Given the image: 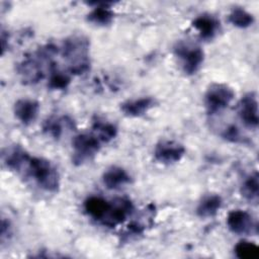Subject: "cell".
Returning a JSON list of instances; mask_svg holds the SVG:
<instances>
[{
	"mask_svg": "<svg viewBox=\"0 0 259 259\" xmlns=\"http://www.w3.org/2000/svg\"><path fill=\"white\" fill-rule=\"evenodd\" d=\"M235 98L232 87L225 83L213 82L208 85L203 96V104L208 115H214L226 109Z\"/></svg>",
	"mask_w": 259,
	"mask_h": 259,
	"instance_id": "3957f363",
	"label": "cell"
},
{
	"mask_svg": "<svg viewBox=\"0 0 259 259\" xmlns=\"http://www.w3.org/2000/svg\"><path fill=\"white\" fill-rule=\"evenodd\" d=\"M227 227L236 235L249 236L258 234V223L251 213L243 209H233L227 215Z\"/></svg>",
	"mask_w": 259,
	"mask_h": 259,
	"instance_id": "8992f818",
	"label": "cell"
},
{
	"mask_svg": "<svg viewBox=\"0 0 259 259\" xmlns=\"http://www.w3.org/2000/svg\"><path fill=\"white\" fill-rule=\"evenodd\" d=\"M110 202V208L101 225L107 228H114L122 224L134 212L135 206L133 201L125 196L115 197Z\"/></svg>",
	"mask_w": 259,
	"mask_h": 259,
	"instance_id": "52a82bcc",
	"label": "cell"
},
{
	"mask_svg": "<svg viewBox=\"0 0 259 259\" xmlns=\"http://www.w3.org/2000/svg\"><path fill=\"white\" fill-rule=\"evenodd\" d=\"M6 41L9 42V34L6 33V31L2 28L1 30V48H2V55H4L5 51L8 49Z\"/></svg>",
	"mask_w": 259,
	"mask_h": 259,
	"instance_id": "484cf974",
	"label": "cell"
},
{
	"mask_svg": "<svg viewBox=\"0 0 259 259\" xmlns=\"http://www.w3.org/2000/svg\"><path fill=\"white\" fill-rule=\"evenodd\" d=\"M4 166L11 171H20L27 166L30 155L20 145H11L2 150L1 154Z\"/></svg>",
	"mask_w": 259,
	"mask_h": 259,
	"instance_id": "7c38bea8",
	"label": "cell"
},
{
	"mask_svg": "<svg viewBox=\"0 0 259 259\" xmlns=\"http://www.w3.org/2000/svg\"><path fill=\"white\" fill-rule=\"evenodd\" d=\"M132 182V176L120 166H110L102 174V183L107 189L115 190Z\"/></svg>",
	"mask_w": 259,
	"mask_h": 259,
	"instance_id": "2e32d148",
	"label": "cell"
},
{
	"mask_svg": "<svg viewBox=\"0 0 259 259\" xmlns=\"http://www.w3.org/2000/svg\"><path fill=\"white\" fill-rule=\"evenodd\" d=\"M48 88L51 90H65L71 83V76L57 68L56 64L53 63L49 70Z\"/></svg>",
	"mask_w": 259,
	"mask_h": 259,
	"instance_id": "44dd1931",
	"label": "cell"
},
{
	"mask_svg": "<svg viewBox=\"0 0 259 259\" xmlns=\"http://www.w3.org/2000/svg\"><path fill=\"white\" fill-rule=\"evenodd\" d=\"M237 113L242 122L249 128H257L259 124L258 97L255 91L242 96L237 104Z\"/></svg>",
	"mask_w": 259,
	"mask_h": 259,
	"instance_id": "ba28073f",
	"label": "cell"
},
{
	"mask_svg": "<svg viewBox=\"0 0 259 259\" xmlns=\"http://www.w3.org/2000/svg\"><path fill=\"white\" fill-rule=\"evenodd\" d=\"M72 163L76 166L90 161L101 149V142L92 133H82L72 140Z\"/></svg>",
	"mask_w": 259,
	"mask_h": 259,
	"instance_id": "5b68a950",
	"label": "cell"
},
{
	"mask_svg": "<svg viewBox=\"0 0 259 259\" xmlns=\"http://www.w3.org/2000/svg\"><path fill=\"white\" fill-rule=\"evenodd\" d=\"M64 127L73 130L75 128V122L69 116H50L42 122V133L48 137L59 140L64 132Z\"/></svg>",
	"mask_w": 259,
	"mask_h": 259,
	"instance_id": "9a60e30c",
	"label": "cell"
},
{
	"mask_svg": "<svg viewBox=\"0 0 259 259\" xmlns=\"http://www.w3.org/2000/svg\"><path fill=\"white\" fill-rule=\"evenodd\" d=\"M235 255L240 259H257L259 257V247L251 241H239L234 248Z\"/></svg>",
	"mask_w": 259,
	"mask_h": 259,
	"instance_id": "603a6c76",
	"label": "cell"
},
{
	"mask_svg": "<svg viewBox=\"0 0 259 259\" xmlns=\"http://www.w3.org/2000/svg\"><path fill=\"white\" fill-rule=\"evenodd\" d=\"M26 168V174L39 188L52 193L59 190L60 175L51 161L42 157H31Z\"/></svg>",
	"mask_w": 259,
	"mask_h": 259,
	"instance_id": "7a4b0ae2",
	"label": "cell"
},
{
	"mask_svg": "<svg viewBox=\"0 0 259 259\" xmlns=\"http://www.w3.org/2000/svg\"><path fill=\"white\" fill-rule=\"evenodd\" d=\"M223 205V198L221 195L211 193L204 195L196 206V214L199 218H211L218 213Z\"/></svg>",
	"mask_w": 259,
	"mask_h": 259,
	"instance_id": "ac0fdd59",
	"label": "cell"
},
{
	"mask_svg": "<svg viewBox=\"0 0 259 259\" xmlns=\"http://www.w3.org/2000/svg\"><path fill=\"white\" fill-rule=\"evenodd\" d=\"M174 54L186 75L195 74L204 61V52L196 44L179 40L174 46Z\"/></svg>",
	"mask_w": 259,
	"mask_h": 259,
	"instance_id": "277c9868",
	"label": "cell"
},
{
	"mask_svg": "<svg viewBox=\"0 0 259 259\" xmlns=\"http://www.w3.org/2000/svg\"><path fill=\"white\" fill-rule=\"evenodd\" d=\"M228 19L232 25L238 28L250 27L255 21L253 14L242 7H234L228 16Z\"/></svg>",
	"mask_w": 259,
	"mask_h": 259,
	"instance_id": "7402d4cb",
	"label": "cell"
},
{
	"mask_svg": "<svg viewBox=\"0 0 259 259\" xmlns=\"http://www.w3.org/2000/svg\"><path fill=\"white\" fill-rule=\"evenodd\" d=\"M111 202L101 196L92 195L85 199L84 210L92 220L101 224L110 208Z\"/></svg>",
	"mask_w": 259,
	"mask_h": 259,
	"instance_id": "e0dca14e",
	"label": "cell"
},
{
	"mask_svg": "<svg viewBox=\"0 0 259 259\" xmlns=\"http://www.w3.org/2000/svg\"><path fill=\"white\" fill-rule=\"evenodd\" d=\"M87 5L92 6V10L86 15V20L97 26L110 25L114 20V12L111 6L115 4L112 1H92L86 2Z\"/></svg>",
	"mask_w": 259,
	"mask_h": 259,
	"instance_id": "30bf717a",
	"label": "cell"
},
{
	"mask_svg": "<svg viewBox=\"0 0 259 259\" xmlns=\"http://www.w3.org/2000/svg\"><path fill=\"white\" fill-rule=\"evenodd\" d=\"M182 144L172 140L159 141L154 149V159L163 165H172L179 162L185 155Z\"/></svg>",
	"mask_w": 259,
	"mask_h": 259,
	"instance_id": "9c48e42d",
	"label": "cell"
},
{
	"mask_svg": "<svg viewBox=\"0 0 259 259\" xmlns=\"http://www.w3.org/2000/svg\"><path fill=\"white\" fill-rule=\"evenodd\" d=\"M12 234V227L8 220L2 219L1 221V229H0V238H1V244L3 245L6 240H8L11 237Z\"/></svg>",
	"mask_w": 259,
	"mask_h": 259,
	"instance_id": "d4e9b609",
	"label": "cell"
},
{
	"mask_svg": "<svg viewBox=\"0 0 259 259\" xmlns=\"http://www.w3.org/2000/svg\"><path fill=\"white\" fill-rule=\"evenodd\" d=\"M191 25L197 30L199 36L203 40H211L220 30V20L209 13H202L196 16Z\"/></svg>",
	"mask_w": 259,
	"mask_h": 259,
	"instance_id": "5bb4252c",
	"label": "cell"
},
{
	"mask_svg": "<svg viewBox=\"0 0 259 259\" xmlns=\"http://www.w3.org/2000/svg\"><path fill=\"white\" fill-rule=\"evenodd\" d=\"M39 109V102L32 98H20L13 104L14 116L23 125L33 123L38 116Z\"/></svg>",
	"mask_w": 259,
	"mask_h": 259,
	"instance_id": "8fae6325",
	"label": "cell"
},
{
	"mask_svg": "<svg viewBox=\"0 0 259 259\" xmlns=\"http://www.w3.org/2000/svg\"><path fill=\"white\" fill-rule=\"evenodd\" d=\"M222 138L227 142L233 144H245L247 143V139L242 135L240 128L235 124L228 125L221 134Z\"/></svg>",
	"mask_w": 259,
	"mask_h": 259,
	"instance_id": "cb8c5ba5",
	"label": "cell"
},
{
	"mask_svg": "<svg viewBox=\"0 0 259 259\" xmlns=\"http://www.w3.org/2000/svg\"><path fill=\"white\" fill-rule=\"evenodd\" d=\"M117 126L105 119L95 117L92 122V134L95 135L101 143H109L117 136Z\"/></svg>",
	"mask_w": 259,
	"mask_h": 259,
	"instance_id": "d6986e66",
	"label": "cell"
},
{
	"mask_svg": "<svg viewBox=\"0 0 259 259\" xmlns=\"http://www.w3.org/2000/svg\"><path fill=\"white\" fill-rule=\"evenodd\" d=\"M90 41L82 34H74L64 39L61 54L68 63L71 75H83L90 70Z\"/></svg>",
	"mask_w": 259,
	"mask_h": 259,
	"instance_id": "6da1fadb",
	"label": "cell"
},
{
	"mask_svg": "<svg viewBox=\"0 0 259 259\" xmlns=\"http://www.w3.org/2000/svg\"><path fill=\"white\" fill-rule=\"evenodd\" d=\"M157 104L153 96H142L140 98L128 99L120 103V111L127 117H140L146 114Z\"/></svg>",
	"mask_w": 259,
	"mask_h": 259,
	"instance_id": "4fadbf2b",
	"label": "cell"
},
{
	"mask_svg": "<svg viewBox=\"0 0 259 259\" xmlns=\"http://www.w3.org/2000/svg\"><path fill=\"white\" fill-rule=\"evenodd\" d=\"M240 192L248 202L257 204L259 199V174L257 171L252 172L244 179Z\"/></svg>",
	"mask_w": 259,
	"mask_h": 259,
	"instance_id": "ffe728a7",
	"label": "cell"
}]
</instances>
